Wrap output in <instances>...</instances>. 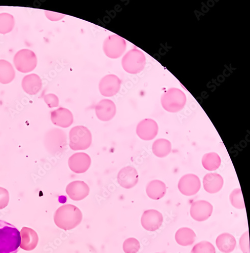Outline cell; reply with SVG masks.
<instances>
[{
	"label": "cell",
	"mask_w": 250,
	"mask_h": 253,
	"mask_svg": "<svg viewBox=\"0 0 250 253\" xmlns=\"http://www.w3.org/2000/svg\"><path fill=\"white\" fill-rule=\"evenodd\" d=\"M83 214L76 206L67 204L60 207L54 215L56 225L61 229L70 230L75 228L82 222Z\"/></svg>",
	"instance_id": "cell-1"
},
{
	"label": "cell",
	"mask_w": 250,
	"mask_h": 253,
	"mask_svg": "<svg viewBox=\"0 0 250 253\" xmlns=\"http://www.w3.org/2000/svg\"><path fill=\"white\" fill-rule=\"evenodd\" d=\"M20 243L18 229L13 225L0 220V253H17Z\"/></svg>",
	"instance_id": "cell-2"
},
{
	"label": "cell",
	"mask_w": 250,
	"mask_h": 253,
	"mask_svg": "<svg viewBox=\"0 0 250 253\" xmlns=\"http://www.w3.org/2000/svg\"><path fill=\"white\" fill-rule=\"evenodd\" d=\"M187 99L185 94L180 89L171 88L162 95L161 102L163 108L169 113H176L185 107Z\"/></svg>",
	"instance_id": "cell-3"
},
{
	"label": "cell",
	"mask_w": 250,
	"mask_h": 253,
	"mask_svg": "<svg viewBox=\"0 0 250 253\" xmlns=\"http://www.w3.org/2000/svg\"><path fill=\"white\" fill-rule=\"evenodd\" d=\"M69 138L70 148L75 151L86 150L92 144V134L84 126H74L70 130Z\"/></svg>",
	"instance_id": "cell-4"
},
{
	"label": "cell",
	"mask_w": 250,
	"mask_h": 253,
	"mask_svg": "<svg viewBox=\"0 0 250 253\" xmlns=\"http://www.w3.org/2000/svg\"><path fill=\"white\" fill-rule=\"evenodd\" d=\"M146 57L144 54L135 47L124 55L122 60L123 69L131 74L141 72L145 68Z\"/></svg>",
	"instance_id": "cell-5"
},
{
	"label": "cell",
	"mask_w": 250,
	"mask_h": 253,
	"mask_svg": "<svg viewBox=\"0 0 250 253\" xmlns=\"http://www.w3.org/2000/svg\"><path fill=\"white\" fill-rule=\"evenodd\" d=\"M14 64L18 71L30 73L37 67V58L33 51L27 49L20 50L14 57Z\"/></svg>",
	"instance_id": "cell-6"
},
{
	"label": "cell",
	"mask_w": 250,
	"mask_h": 253,
	"mask_svg": "<svg viewBox=\"0 0 250 253\" xmlns=\"http://www.w3.org/2000/svg\"><path fill=\"white\" fill-rule=\"evenodd\" d=\"M126 42L121 37L113 35L103 42V49L106 56L112 59L120 57L126 50Z\"/></svg>",
	"instance_id": "cell-7"
},
{
	"label": "cell",
	"mask_w": 250,
	"mask_h": 253,
	"mask_svg": "<svg viewBox=\"0 0 250 253\" xmlns=\"http://www.w3.org/2000/svg\"><path fill=\"white\" fill-rule=\"evenodd\" d=\"M201 183L200 178L193 174L183 176L179 180L178 187L180 192L187 197L196 195L200 191Z\"/></svg>",
	"instance_id": "cell-8"
},
{
	"label": "cell",
	"mask_w": 250,
	"mask_h": 253,
	"mask_svg": "<svg viewBox=\"0 0 250 253\" xmlns=\"http://www.w3.org/2000/svg\"><path fill=\"white\" fill-rule=\"evenodd\" d=\"M213 211V207L211 203L206 201L199 200L192 204L190 214L195 220L203 222L211 216Z\"/></svg>",
	"instance_id": "cell-9"
},
{
	"label": "cell",
	"mask_w": 250,
	"mask_h": 253,
	"mask_svg": "<svg viewBox=\"0 0 250 253\" xmlns=\"http://www.w3.org/2000/svg\"><path fill=\"white\" fill-rule=\"evenodd\" d=\"M159 126L157 123L151 119H145L141 121L136 127V134L142 140L150 141L157 136Z\"/></svg>",
	"instance_id": "cell-10"
},
{
	"label": "cell",
	"mask_w": 250,
	"mask_h": 253,
	"mask_svg": "<svg viewBox=\"0 0 250 253\" xmlns=\"http://www.w3.org/2000/svg\"><path fill=\"white\" fill-rule=\"evenodd\" d=\"M121 81L115 75H108L104 77L99 84L101 94L105 97H112L116 95L121 87Z\"/></svg>",
	"instance_id": "cell-11"
},
{
	"label": "cell",
	"mask_w": 250,
	"mask_h": 253,
	"mask_svg": "<svg viewBox=\"0 0 250 253\" xmlns=\"http://www.w3.org/2000/svg\"><path fill=\"white\" fill-rule=\"evenodd\" d=\"M68 164L73 172L76 174L84 173L90 167L91 159L87 154L77 153L70 157Z\"/></svg>",
	"instance_id": "cell-12"
},
{
	"label": "cell",
	"mask_w": 250,
	"mask_h": 253,
	"mask_svg": "<svg viewBox=\"0 0 250 253\" xmlns=\"http://www.w3.org/2000/svg\"><path fill=\"white\" fill-rule=\"evenodd\" d=\"M163 222V215L158 210L154 209L145 211L141 218L142 227L149 231L158 230L161 227Z\"/></svg>",
	"instance_id": "cell-13"
},
{
	"label": "cell",
	"mask_w": 250,
	"mask_h": 253,
	"mask_svg": "<svg viewBox=\"0 0 250 253\" xmlns=\"http://www.w3.org/2000/svg\"><path fill=\"white\" fill-rule=\"evenodd\" d=\"M117 180L123 188L131 189L135 186L138 182V173L135 168L131 166L125 167L119 172Z\"/></svg>",
	"instance_id": "cell-14"
},
{
	"label": "cell",
	"mask_w": 250,
	"mask_h": 253,
	"mask_svg": "<svg viewBox=\"0 0 250 253\" xmlns=\"http://www.w3.org/2000/svg\"><path fill=\"white\" fill-rule=\"evenodd\" d=\"M97 118L103 122L112 120L116 114V106L111 100L105 99L100 101L95 108Z\"/></svg>",
	"instance_id": "cell-15"
},
{
	"label": "cell",
	"mask_w": 250,
	"mask_h": 253,
	"mask_svg": "<svg viewBox=\"0 0 250 253\" xmlns=\"http://www.w3.org/2000/svg\"><path fill=\"white\" fill-rule=\"evenodd\" d=\"M66 191L70 199L75 201H80L89 195L90 188L85 182L77 180L70 183Z\"/></svg>",
	"instance_id": "cell-16"
},
{
	"label": "cell",
	"mask_w": 250,
	"mask_h": 253,
	"mask_svg": "<svg viewBox=\"0 0 250 253\" xmlns=\"http://www.w3.org/2000/svg\"><path fill=\"white\" fill-rule=\"evenodd\" d=\"M51 120L54 125L67 128L73 124L74 116L69 110L59 108L51 113Z\"/></svg>",
	"instance_id": "cell-17"
},
{
	"label": "cell",
	"mask_w": 250,
	"mask_h": 253,
	"mask_svg": "<svg viewBox=\"0 0 250 253\" xmlns=\"http://www.w3.org/2000/svg\"><path fill=\"white\" fill-rule=\"evenodd\" d=\"M20 233V248L27 251L34 250L39 242V237L36 232L32 228L23 227Z\"/></svg>",
	"instance_id": "cell-18"
},
{
	"label": "cell",
	"mask_w": 250,
	"mask_h": 253,
	"mask_svg": "<svg viewBox=\"0 0 250 253\" xmlns=\"http://www.w3.org/2000/svg\"><path fill=\"white\" fill-rule=\"evenodd\" d=\"M203 183L205 191L208 193L214 194L220 191L223 186L224 180L220 174L211 173L204 176Z\"/></svg>",
	"instance_id": "cell-19"
},
{
	"label": "cell",
	"mask_w": 250,
	"mask_h": 253,
	"mask_svg": "<svg viewBox=\"0 0 250 253\" xmlns=\"http://www.w3.org/2000/svg\"><path fill=\"white\" fill-rule=\"evenodd\" d=\"M42 86L40 77L35 74L25 76L22 81V87L27 94L33 95L39 92Z\"/></svg>",
	"instance_id": "cell-20"
},
{
	"label": "cell",
	"mask_w": 250,
	"mask_h": 253,
	"mask_svg": "<svg viewBox=\"0 0 250 253\" xmlns=\"http://www.w3.org/2000/svg\"><path fill=\"white\" fill-rule=\"evenodd\" d=\"M167 192L166 184L159 180H154L150 181L146 187V193L148 196L154 200H159L162 199Z\"/></svg>",
	"instance_id": "cell-21"
},
{
	"label": "cell",
	"mask_w": 250,
	"mask_h": 253,
	"mask_svg": "<svg viewBox=\"0 0 250 253\" xmlns=\"http://www.w3.org/2000/svg\"><path fill=\"white\" fill-rule=\"evenodd\" d=\"M216 244L221 252L231 253L235 249L237 241L232 235L229 233H223L217 238Z\"/></svg>",
	"instance_id": "cell-22"
},
{
	"label": "cell",
	"mask_w": 250,
	"mask_h": 253,
	"mask_svg": "<svg viewBox=\"0 0 250 253\" xmlns=\"http://www.w3.org/2000/svg\"><path fill=\"white\" fill-rule=\"evenodd\" d=\"M196 235L195 231L190 228H179L175 234V239L177 243L183 247L192 245L195 242Z\"/></svg>",
	"instance_id": "cell-23"
},
{
	"label": "cell",
	"mask_w": 250,
	"mask_h": 253,
	"mask_svg": "<svg viewBox=\"0 0 250 253\" xmlns=\"http://www.w3.org/2000/svg\"><path fill=\"white\" fill-rule=\"evenodd\" d=\"M172 150V144L170 141L164 138L156 140L153 144L152 151L157 157L160 158L167 157Z\"/></svg>",
	"instance_id": "cell-24"
},
{
	"label": "cell",
	"mask_w": 250,
	"mask_h": 253,
	"mask_svg": "<svg viewBox=\"0 0 250 253\" xmlns=\"http://www.w3.org/2000/svg\"><path fill=\"white\" fill-rule=\"evenodd\" d=\"M15 77V72L11 63L5 60H0V83L7 84Z\"/></svg>",
	"instance_id": "cell-25"
},
{
	"label": "cell",
	"mask_w": 250,
	"mask_h": 253,
	"mask_svg": "<svg viewBox=\"0 0 250 253\" xmlns=\"http://www.w3.org/2000/svg\"><path fill=\"white\" fill-rule=\"evenodd\" d=\"M202 163L206 170L214 171L218 169L221 164L220 156L216 153L206 154L203 157Z\"/></svg>",
	"instance_id": "cell-26"
},
{
	"label": "cell",
	"mask_w": 250,
	"mask_h": 253,
	"mask_svg": "<svg viewBox=\"0 0 250 253\" xmlns=\"http://www.w3.org/2000/svg\"><path fill=\"white\" fill-rule=\"evenodd\" d=\"M15 26L14 17L10 14H0V34H6L11 32Z\"/></svg>",
	"instance_id": "cell-27"
},
{
	"label": "cell",
	"mask_w": 250,
	"mask_h": 253,
	"mask_svg": "<svg viewBox=\"0 0 250 253\" xmlns=\"http://www.w3.org/2000/svg\"><path fill=\"white\" fill-rule=\"evenodd\" d=\"M232 205L237 209H244L245 205L240 188L235 189L230 196Z\"/></svg>",
	"instance_id": "cell-28"
},
{
	"label": "cell",
	"mask_w": 250,
	"mask_h": 253,
	"mask_svg": "<svg viewBox=\"0 0 250 253\" xmlns=\"http://www.w3.org/2000/svg\"><path fill=\"white\" fill-rule=\"evenodd\" d=\"M191 253H216V250L212 243L204 241L195 245Z\"/></svg>",
	"instance_id": "cell-29"
},
{
	"label": "cell",
	"mask_w": 250,
	"mask_h": 253,
	"mask_svg": "<svg viewBox=\"0 0 250 253\" xmlns=\"http://www.w3.org/2000/svg\"><path fill=\"white\" fill-rule=\"evenodd\" d=\"M140 248L139 242L133 238L126 239L123 245V251L125 253H137Z\"/></svg>",
	"instance_id": "cell-30"
},
{
	"label": "cell",
	"mask_w": 250,
	"mask_h": 253,
	"mask_svg": "<svg viewBox=\"0 0 250 253\" xmlns=\"http://www.w3.org/2000/svg\"><path fill=\"white\" fill-rule=\"evenodd\" d=\"M240 247L243 253H250V241L249 231L243 234L239 241Z\"/></svg>",
	"instance_id": "cell-31"
},
{
	"label": "cell",
	"mask_w": 250,
	"mask_h": 253,
	"mask_svg": "<svg viewBox=\"0 0 250 253\" xmlns=\"http://www.w3.org/2000/svg\"><path fill=\"white\" fill-rule=\"evenodd\" d=\"M9 193L6 188L0 187V210L5 208L9 203Z\"/></svg>",
	"instance_id": "cell-32"
},
{
	"label": "cell",
	"mask_w": 250,
	"mask_h": 253,
	"mask_svg": "<svg viewBox=\"0 0 250 253\" xmlns=\"http://www.w3.org/2000/svg\"><path fill=\"white\" fill-rule=\"evenodd\" d=\"M45 103L49 108L57 107L59 105V98L54 94H48L44 97Z\"/></svg>",
	"instance_id": "cell-33"
},
{
	"label": "cell",
	"mask_w": 250,
	"mask_h": 253,
	"mask_svg": "<svg viewBox=\"0 0 250 253\" xmlns=\"http://www.w3.org/2000/svg\"><path fill=\"white\" fill-rule=\"evenodd\" d=\"M45 14L47 17L51 21H58L65 16L64 14L50 11H45Z\"/></svg>",
	"instance_id": "cell-34"
},
{
	"label": "cell",
	"mask_w": 250,
	"mask_h": 253,
	"mask_svg": "<svg viewBox=\"0 0 250 253\" xmlns=\"http://www.w3.org/2000/svg\"></svg>",
	"instance_id": "cell-35"
}]
</instances>
